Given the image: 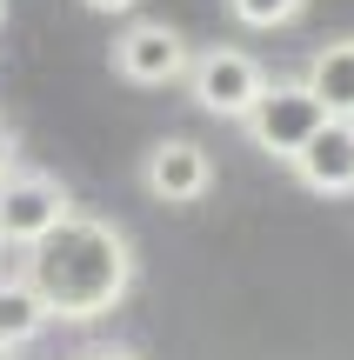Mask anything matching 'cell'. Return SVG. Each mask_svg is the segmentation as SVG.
I'll return each instance as SVG.
<instances>
[{
	"instance_id": "obj_4",
	"label": "cell",
	"mask_w": 354,
	"mask_h": 360,
	"mask_svg": "<svg viewBox=\"0 0 354 360\" xmlns=\"http://www.w3.org/2000/svg\"><path fill=\"white\" fill-rule=\"evenodd\" d=\"M74 193L67 180L40 174V167H13L0 180V247H40L61 220H74Z\"/></svg>"
},
{
	"instance_id": "obj_11",
	"label": "cell",
	"mask_w": 354,
	"mask_h": 360,
	"mask_svg": "<svg viewBox=\"0 0 354 360\" xmlns=\"http://www.w3.org/2000/svg\"><path fill=\"white\" fill-rule=\"evenodd\" d=\"M74 360H141L134 347H114V340H94V347H80Z\"/></svg>"
},
{
	"instance_id": "obj_7",
	"label": "cell",
	"mask_w": 354,
	"mask_h": 360,
	"mask_svg": "<svg viewBox=\"0 0 354 360\" xmlns=\"http://www.w3.org/2000/svg\"><path fill=\"white\" fill-rule=\"evenodd\" d=\"M294 174L308 193H328V200L354 193V120H321V134L294 154Z\"/></svg>"
},
{
	"instance_id": "obj_6",
	"label": "cell",
	"mask_w": 354,
	"mask_h": 360,
	"mask_svg": "<svg viewBox=\"0 0 354 360\" xmlns=\"http://www.w3.org/2000/svg\"><path fill=\"white\" fill-rule=\"evenodd\" d=\"M141 187L147 200H167V207H194L208 200L214 187V160L201 141H187V134H167V141H154L141 154Z\"/></svg>"
},
{
	"instance_id": "obj_14",
	"label": "cell",
	"mask_w": 354,
	"mask_h": 360,
	"mask_svg": "<svg viewBox=\"0 0 354 360\" xmlns=\"http://www.w3.org/2000/svg\"><path fill=\"white\" fill-rule=\"evenodd\" d=\"M0 360H20V354H13V347H0Z\"/></svg>"
},
{
	"instance_id": "obj_5",
	"label": "cell",
	"mask_w": 354,
	"mask_h": 360,
	"mask_svg": "<svg viewBox=\"0 0 354 360\" xmlns=\"http://www.w3.org/2000/svg\"><path fill=\"white\" fill-rule=\"evenodd\" d=\"M187 60H194V47H187V34L167 27V20H134V27L114 34V74L127 80V87H181Z\"/></svg>"
},
{
	"instance_id": "obj_9",
	"label": "cell",
	"mask_w": 354,
	"mask_h": 360,
	"mask_svg": "<svg viewBox=\"0 0 354 360\" xmlns=\"http://www.w3.org/2000/svg\"><path fill=\"white\" fill-rule=\"evenodd\" d=\"M47 327H53V314H47V300L34 294V281H27V274H0V347L20 354L27 340H40Z\"/></svg>"
},
{
	"instance_id": "obj_12",
	"label": "cell",
	"mask_w": 354,
	"mask_h": 360,
	"mask_svg": "<svg viewBox=\"0 0 354 360\" xmlns=\"http://www.w3.org/2000/svg\"><path fill=\"white\" fill-rule=\"evenodd\" d=\"M13 167H20V141H13V127L0 120V180H7Z\"/></svg>"
},
{
	"instance_id": "obj_8",
	"label": "cell",
	"mask_w": 354,
	"mask_h": 360,
	"mask_svg": "<svg viewBox=\"0 0 354 360\" xmlns=\"http://www.w3.org/2000/svg\"><path fill=\"white\" fill-rule=\"evenodd\" d=\"M301 87L315 94V107L328 120H354V40H328V47L308 53Z\"/></svg>"
},
{
	"instance_id": "obj_13",
	"label": "cell",
	"mask_w": 354,
	"mask_h": 360,
	"mask_svg": "<svg viewBox=\"0 0 354 360\" xmlns=\"http://www.w3.org/2000/svg\"><path fill=\"white\" fill-rule=\"evenodd\" d=\"M80 7H87V13H107V20H114V13H134L141 0H80Z\"/></svg>"
},
{
	"instance_id": "obj_3",
	"label": "cell",
	"mask_w": 354,
	"mask_h": 360,
	"mask_svg": "<svg viewBox=\"0 0 354 360\" xmlns=\"http://www.w3.org/2000/svg\"><path fill=\"white\" fill-rule=\"evenodd\" d=\"M321 120L328 114L315 107V94H308L301 80H267L261 101H254L248 120H241V134H248V147H261L267 160H288L294 167V154L321 134Z\"/></svg>"
},
{
	"instance_id": "obj_10",
	"label": "cell",
	"mask_w": 354,
	"mask_h": 360,
	"mask_svg": "<svg viewBox=\"0 0 354 360\" xmlns=\"http://www.w3.org/2000/svg\"><path fill=\"white\" fill-rule=\"evenodd\" d=\"M227 13H234L248 34H281V27H294L308 13V0H227Z\"/></svg>"
},
{
	"instance_id": "obj_15",
	"label": "cell",
	"mask_w": 354,
	"mask_h": 360,
	"mask_svg": "<svg viewBox=\"0 0 354 360\" xmlns=\"http://www.w3.org/2000/svg\"><path fill=\"white\" fill-rule=\"evenodd\" d=\"M0 27H7V0H0Z\"/></svg>"
},
{
	"instance_id": "obj_2",
	"label": "cell",
	"mask_w": 354,
	"mask_h": 360,
	"mask_svg": "<svg viewBox=\"0 0 354 360\" xmlns=\"http://www.w3.org/2000/svg\"><path fill=\"white\" fill-rule=\"evenodd\" d=\"M267 80H274V74H267L248 47H201L194 60H187V80H181V87L194 94L201 114H214V120H248V107L261 101Z\"/></svg>"
},
{
	"instance_id": "obj_1",
	"label": "cell",
	"mask_w": 354,
	"mask_h": 360,
	"mask_svg": "<svg viewBox=\"0 0 354 360\" xmlns=\"http://www.w3.org/2000/svg\"><path fill=\"white\" fill-rule=\"evenodd\" d=\"M27 281L47 300L53 321H101L141 281L134 240L101 214H74L47 233L40 247H27Z\"/></svg>"
},
{
	"instance_id": "obj_16",
	"label": "cell",
	"mask_w": 354,
	"mask_h": 360,
	"mask_svg": "<svg viewBox=\"0 0 354 360\" xmlns=\"http://www.w3.org/2000/svg\"><path fill=\"white\" fill-rule=\"evenodd\" d=\"M0 254H7V247H0Z\"/></svg>"
}]
</instances>
